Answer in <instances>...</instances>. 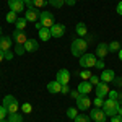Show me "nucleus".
Returning <instances> with one entry per match:
<instances>
[{
  "mask_svg": "<svg viewBox=\"0 0 122 122\" xmlns=\"http://www.w3.org/2000/svg\"><path fill=\"white\" fill-rule=\"evenodd\" d=\"M26 25H28V20L25 18V16H18V20L15 21V26H16V29H20V31H25Z\"/></svg>",
  "mask_w": 122,
  "mask_h": 122,
  "instance_id": "22",
  "label": "nucleus"
},
{
  "mask_svg": "<svg viewBox=\"0 0 122 122\" xmlns=\"http://www.w3.org/2000/svg\"><path fill=\"white\" fill-rule=\"evenodd\" d=\"M13 52H15V56H23V54L26 52V49H25V46H20V44H16Z\"/></svg>",
  "mask_w": 122,
  "mask_h": 122,
  "instance_id": "31",
  "label": "nucleus"
},
{
  "mask_svg": "<svg viewBox=\"0 0 122 122\" xmlns=\"http://www.w3.org/2000/svg\"><path fill=\"white\" fill-rule=\"evenodd\" d=\"M91 103H93V101L88 98V94H80V98L76 99V109L85 112V111H88V109H90Z\"/></svg>",
  "mask_w": 122,
  "mask_h": 122,
  "instance_id": "6",
  "label": "nucleus"
},
{
  "mask_svg": "<svg viewBox=\"0 0 122 122\" xmlns=\"http://www.w3.org/2000/svg\"><path fill=\"white\" fill-rule=\"evenodd\" d=\"M54 23H56V20H54V15L51 11H47V10L41 11V15H39V25L42 28H51Z\"/></svg>",
  "mask_w": 122,
  "mask_h": 122,
  "instance_id": "4",
  "label": "nucleus"
},
{
  "mask_svg": "<svg viewBox=\"0 0 122 122\" xmlns=\"http://www.w3.org/2000/svg\"><path fill=\"white\" fill-rule=\"evenodd\" d=\"M75 31H76V34H78V36H81V38H86V36H88V28H86V25H85V23H76Z\"/></svg>",
  "mask_w": 122,
  "mask_h": 122,
  "instance_id": "21",
  "label": "nucleus"
},
{
  "mask_svg": "<svg viewBox=\"0 0 122 122\" xmlns=\"http://www.w3.org/2000/svg\"><path fill=\"white\" fill-rule=\"evenodd\" d=\"M62 94H70V88H68V85H64L62 86V91H60Z\"/></svg>",
  "mask_w": 122,
  "mask_h": 122,
  "instance_id": "40",
  "label": "nucleus"
},
{
  "mask_svg": "<svg viewBox=\"0 0 122 122\" xmlns=\"http://www.w3.org/2000/svg\"><path fill=\"white\" fill-rule=\"evenodd\" d=\"M121 47H122V44L119 41H112V42H109V52H119Z\"/></svg>",
  "mask_w": 122,
  "mask_h": 122,
  "instance_id": "26",
  "label": "nucleus"
},
{
  "mask_svg": "<svg viewBox=\"0 0 122 122\" xmlns=\"http://www.w3.org/2000/svg\"><path fill=\"white\" fill-rule=\"evenodd\" d=\"M93 103L96 107H103V104H104V98H99V96H96L93 99Z\"/></svg>",
  "mask_w": 122,
  "mask_h": 122,
  "instance_id": "32",
  "label": "nucleus"
},
{
  "mask_svg": "<svg viewBox=\"0 0 122 122\" xmlns=\"http://www.w3.org/2000/svg\"><path fill=\"white\" fill-rule=\"evenodd\" d=\"M107 54H109V44L99 42V44L96 46V57H98V59H104Z\"/></svg>",
  "mask_w": 122,
  "mask_h": 122,
  "instance_id": "14",
  "label": "nucleus"
},
{
  "mask_svg": "<svg viewBox=\"0 0 122 122\" xmlns=\"http://www.w3.org/2000/svg\"><path fill=\"white\" fill-rule=\"evenodd\" d=\"M25 49H26V52H36L39 49L38 41H36V39H28L26 44H25Z\"/></svg>",
  "mask_w": 122,
  "mask_h": 122,
  "instance_id": "19",
  "label": "nucleus"
},
{
  "mask_svg": "<svg viewBox=\"0 0 122 122\" xmlns=\"http://www.w3.org/2000/svg\"><path fill=\"white\" fill-rule=\"evenodd\" d=\"M70 98L76 101V99L80 98V91H78V90H73V91H70Z\"/></svg>",
  "mask_w": 122,
  "mask_h": 122,
  "instance_id": "36",
  "label": "nucleus"
},
{
  "mask_svg": "<svg viewBox=\"0 0 122 122\" xmlns=\"http://www.w3.org/2000/svg\"><path fill=\"white\" fill-rule=\"evenodd\" d=\"M2 106L7 109V112H8V114L18 112V107H20L18 99H16L15 96H11V94H7V96L3 98V103H2Z\"/></svg>",
  "mask_w": 122,
  "mask_h": 122,
  "instance_id": "3",
  "label": "nucleus"
},
{
  "mask_svg": "<svg viewBox=\"0 0 122 122\" xmlns=\"http://www.w3.org/2000/svg\"><path fill=\"white\" fill-rule=\"evenodd\" d=\"M47 91L51 94H57L62 91V85L59 83L57 80H54V81H51V83H47Z\"/></svg>",
  "mask_w": 122,
  "mask_h": 122,
  "instance_id": "17",
  "label": "nucleus"
},
{
  "mask_svg": "<svg viewBox=\"0 0 122 122\" xmlns=\"http://www.w3.org/2000/svg\"><path fill=\"white\" fill-rule=\"evenodd\" d=\"M99 78H101V81H104V83L109 85V83H112V81H114V78H116V73H114V70H111V68H109V70H107V68H104Z\"/></svg>",
  "mask_w": 122,
  "mask_h": 122,
  "instance_id": "15",
  "label": "nucleus"
},
{
  "mask_svg": "<svg viewBox=\"0 0 122 122\" xmlns=\"http://www.w3.org/2000/svg\"><path fill=\"white\" fill-rule=\"evenodd\" d=\"M96 96H99V98H104V96H107L109 94V85L107 83H104V81H99V83L96 85Z\"/></svg>",
  "mask_w": 122,
  "mask_h": 122,
  "instance_id": "13",
  "label": "nucleus"
},
{
  "mask_svg": "<svg viewBox=\"0 0 122 122\" xmlns=\"http://www.w3.org/2000/svg\"><path fill=\"white\" fill-rule=\"evenodd\" d=\"M90 119H91L93 122H106L107 116L104 114L103 109H99V107H94V109H91V112H90Z\"/></svg>",
  "mask_w": 122,
  "mask_h": 122,
  "instance_id": "7",
  "label": "nucleus"
},
{
  "mask_svg": "<svg viewBox=\"0 0 122 122\" xmlns=\"http://www.w3.org/2000/svg\"><path fill=\"white\" fill-rule=\"evenodd\" d=\"M117 101H119V103L122 101V91H117Z\"/></svg>",
  "mask_w": 122,
  "mask_h": 122,
  "instance_id": "45",
  "label": "nucleus"
},
{
  "mask_svg": "<svg viewBox=\"0 0 122 122\" xmlns=\"http://www.w3.org/2000/svg\"><path fill=\"white\" fill-rule=\"evenodd\" d=\"M94 67H96V68L104 70V60H103V59H98V60H96V64H94Z\"/></svg>",
  "mask_w": 122,
  "mask_h": 122,
  "instance_id": "35",
  "label": "nucleus"
},
{
  "mask_svg": "<svg viewBox=\"0 0 122 122\" xmlns=\"http://www.w3.org/2000/svg\"><path fill=\"white\" fill-rule=\"evenodd\" d=\"M16 20H18V13H15V11L10 10L8 13H7V21H8V23H15Z\"/></svg>",
  "mask_w": 122,
  "mask_h": 122,
  "instance_id": "28",
  "label": "nucleus"
},
{
  "mask_svg": "<svg viewBox=\"0 0 122 122\" xmlns=\"http://www.w3.org/2000/svg\"><path fill=\"white\" fill-rule=\"evenodd\" d=\"M111 122H122V117L119 116V114H116V116L111 117Z\"/></svg>",
  "mask_w": 122,
  "mask_h": 122,
  "instance_id": "41",
  "label": "nucleus"
},
{
  "mask_svg": "<svg viewBox=\"0 0 122 122\" xmlns=\"http://www.w3.org/2000/svg\"><path fill=\"white\" fill-rule=\"evenodd\" d=\"M91 75H93V73L90 72V68H83L81 72H78V76H80V78H81L83 81H88V80H90V76H91Z\"/></svg>",
  "mask_w": 122,
  "mask_h": 122,
  "instance_id": "24",
  "label": "nucleus"
},
{
  "mask_svg": "<svg viewBox=\"0 0 122 122\" xmlns=\"http://www.w3.org/2000/svg\"><path fill=\"white\" fill-rule=\"evenodd\" d=\"M3 60H5V52L0 51V62H3Z\"/></svg>",
  "mask_w": 122,
  "mask_h": 122,
  "instance_id": "44",
  "label": "nucleus"
},
{
  "mask_svg": "<svg viewBox=\"0 0 122 122\" xmlns=\"http://www.w3.org/2000/svg\"><path fill=\"white\" fill-rule=\"evenodd\" d=\"M76 116H78V109H76V107H68V109H67V117H68V119L75 121Z\"/></svg>",
  "mask_w": 122,
  "mask_h": 122,
  "instance_id": "27",
  "label": "nucleus"
},
{
  "mask_svg": "<svg viewBox=\"0 0 122 122\" xmlns=\"http://www.w3.org/2000/svg\"><path fill=\"white\" fill-rule=\"evenodd\" d=\"M39 31V39L42 41V42H46V41H49V39L52 38V34H51V28H41V29H38Z\"/></svg>",
  "mask_w": 122,
  "mask_h": 122,
  "instance_id": "20",
  "label": "nucleus"
},
{
  "mask_svg": "<svg viewBox=\"0 0 122 122\" xmlns=\"http://www.w3.org/2000/svg\"><path fill=\"white\" fill-rule=\"evenodd\" d=\"M112 83L116 85L117 88H122V76H116V78H114V81H112Z\"/></svg>",
  "mask_w": 122,
  "mask_h": 122,
  "instance_id": "37",
  "label": "nucleus"
},
{
  "mask_svg": "<svg viewBox=\"0 0 122 122\" xmlns=\"http://www.w3.org/2000/svg\"><path fill=\"white\" fill-rule=\"evenodd\" d=\"M11 49V38L10 36H0V51L7 52Z\"/></svg>",
  "mask_w": 122,
  "mask_h": 122,
  "instance_id": "16",
  "label": "nucleus"
},
{
  "mask_svg": "<svg viewBox=\"0 0 122 122\" xmlns=\"http://www.w3.org/2000/svg\"><path fill=\"white\" fill-rule=\"evenodd\" d=\"M80 94H90L93 91V85L90 83V81H81V83L78 85V88H76Z\"/></svg>",
  "mask_w": 122,
  "mask_h": 122,
  "instance_id": "18",
  "label": "nucleus"
},
{
  "mask_svg": "<svg viewBox=\"0 0 122 122\" xmlns=\"http://www.w3.org/2000/svg\"><path fill=\"white\" fill-rule=\"evenodd\" d=\"M49 3L54 7V8H62L65 5V0H49Z\"/></svg>",
  "mask_w": 122,
  "mask_h": 122,
  "instance_id": "29",
  "label": "nucleus"
},
{
  "mask_svg": "<svg viewBox=\"0 0 122 122\" xmlns=\"http://www.w3.org/2000/svg\"><path fill=\"white\" fill-rule=\"evenodd\" d=\"M39 15H41V10L34 8V7H31V8H28L26 11H25V18L28 20V21H31V23L38 21V20H39Z\"/></svg>",
  "mask_w": 122,
  "mask_h": 122,
  "instance_id": "12",
  "label": "nucleus"
},
{
  "mask_svg": "<svg viewBox=\"0 0 122 122\" xmlns=\"http://www.w3.org/2000/svg\"><path fill=\"white\" fill-rule=\"evenodd\" d=\"M8 7L11 11L15 13H21V11H26V5L23 0H8Z\"/></svg>",
  "mask_w": 122,
  "mask_h": 122,
  "instance_id": "9",
  "label": "nucleus"
},
{
  "mask_svg": "<svg viewBox=\"0 0 122 122\" xmlns=\"http://www.w3.org/2000/svg\"><path fill=\"white\" fill-rule=\"evenodd\" d=\"M23 2H25V5H26V7H29V5H31V0H23Z\"/></svg>",
  "mask_w": 122,
  "mask_h": 122,
  "instance_id": "47",
  "label": "nucleus"
},
{
  "mask_svg": "<svg viewBox=\"0 0 122 122\" xmlns=\"http://www.w3.org/2000/svg\"><path fill=\"white\" fill-rule=\"evenodd\" d=\"M90 121H91V119H90V116H86V114H78L73 122H90Z\"/></svg>",
  "mask_w": 122,
  "mask_h": 122,
  "instance_id": "30",
  "label": "nucleus"
},
{
  "mask_svg": "<svg viewBox=\"0 0 122 122\" xmlns=\"http://www.w3.org/2000/svg\"><path fill=\"white\" fill-rule=\"evenodd\" d=\"M117 114H119V116H121V117H122V104H121V106H119V111H117Z\"/></svg>",
  "mask_w": 122,
  "mask_h": 122,
  "instance_id": "46",
  "label": "nucleus"
},
{
  "mask_svg": "<svg viewBox=\"0 0 122 122\" xmlns=\"http://www.w3.org/2000/svg\"><path fill=\"white\" fill-rule=\"evenodd\" d=\"M78 64H80L81 68H91V67H94V64H96V56L86 52V54H83V56L80 57V62H78Z\"/></svg>",
  "mask_w": 122,
  "mask_h": 122,
  "instance_id": "5",
  "label": "nucleus"
},
{
  "mask_svg": "<svg viewBox=\"0 0 122 122\" xmlns=\"http://www.w3.org/2000/svg\"><path fill=\"white\" fill-rule=\"evenodd\" d=\"M7 114H8V112H7V109H5L3 106H0V121H3Z\"/></svg>",
  "mask_w": 122,
  "mask_h": 122,
  "instance_id": "38",
  "label": "nucleus"
},
{
  "mask_svg": "<svg viewBox=\"0 0 122 122\" xmlns=\"http://www.w3.org/2000/svg\"><path fill=\"white\" fill-rule=\"evenodd\" d=\"M56 80L62 85V86H64V85H68L70 83V72L65 70V68H60V70L57 72V75H56Z\"/></svg>",
  "mask_w": 122,
  "mask_h": 122,
  "instance_id": "10",
  "label": "nucleus"
},
{
  "mask_svg": "<svg viewBox=\"0 0 122 122\" xmlns=\"http://www.w3.org/2000/svg\"><path fill=\"white\" fill-rule=\"evenodd\" d=\"M13 56H15V52H11V51H7V52H5V59H7V60H11Z\"/></svg>",
  "mask_w": 122,
  "mask_h": 122,
  "instance_id": "39",
  "label": "nucleus"
},
{
  "mask_svg": "<svg viewBox=\"0 0 122 122\" xmlns=\"http://www.w3.org/2000/svg\"><path fill=\"white\" fill-rule=\"evenodd\" d=\"M116 10H117V13H119V15H122V0L117 3V8H116Z\"/></svg>",
  "mask_w": 122,
  "mask_h": 122,
  "instance_id": "42",
  "label": "nucleus"
},
{
  "mask_svg": "<svg viewBox=\"0 0 122 122\" xmlns=\"http://www.w3.org/2000/svg\"><path fill=\"white\" fill-rule=\"evenodd\" d=\"M99 80H101V78H99L98 75H91V76H90V80H88V81H90V83L93 85V86H96V85L99 83Z\"/></svg>",
  "mask_w": 122,
  "mask_h": 122,
  "instance_id": "34",
  "label": "nucleus"
},
{
  "mask_svg": "<svg viewBox=\"0 0 122 122\" xmlns=\"http://www.w3.org/2000/svg\"><path fill=\"white\" fill-rule=\"evenodd\" d=\"M21 109H23V112H25V114H29L31 111H33V106H31L29 103H25L23 106H21Z\"/></svg>",
  "mask_w": 122,
  "mask_h": 122,
  "instance_id": "33",
  "label": "nucleus"
},
{
  "mask_svg": "<svg viewBox=\"0 0 122 122\" xmlns=\"http://www.w3.org/2000/svg\"><path fill=\"white\" fill-rule=\"evenodd\" d=\"M47 3H49V0H31V5H29L28 8H31V7H34V8H38V10H41V8H44Z\"/></svg>",
  "mask_w": 122,
  "mask_h": 122,
  "instance_id": "23",
  "label": "nucleus"
},
{
  "mask_svg": "<svg viewBox=\"0 0 122 122\" xmlns=\"http://www.w3.org/2000/svg\"><path fill=\"white\" fill-rule=\"evenodd\" d=\"M8 121L10 122H23V114L20 112H15V114H8Z\"/></svg>",
  "mask_w": 122,
  "mask_h": 122,
  "instance_id": "25",
  "label": "nucleus"
},
{
  "mask_svg": "<svg viewBox=\"0 0 122 122\" xmlns=\"http://www.w3.org/2000/svg\"><path fill=\"white\" fill-rule=\"evenodd\" d=\"M0 36H3V34H2V28H0Z\"/></svg>",
  "mask_w": 122,
  "mask_h": 122,
  "instance_id": "50",
  "label": "nucleus"
},
{
  "mask_svg": "<svg viewBox=\"0 0 122 122\" xmlns=\"http://www.w3.org/2000/svg\"><path fill=\"white\" fill-rule=\"evenodd\" d=\"M117 54H119V59H121V60H122V47H121V51H119Z\"/></svg>",
  "mask_w": 122,
  "mask_h": 122,
  "instance_id": "48",
  "label": "nucleus"
},
{
  "mask_svg": "<svg viewBox=\"0 0 122 122\" xmlns=\"http://www.w3.org/2000/svg\"><path fill=\"white\" fill-rule=\"evenodd\" d=\"M0 122H10V121H8V119H7V121H5V119H3V121H0Z\"/></svg>",
  "mask_w": 122,
  "mask_h": 122,
  "instance_id": "49",
  "label": "nucleus"
},
{
  "mask_svg": "<svg viewBox=\"0 0 122 122\" xmlns=\"http://www.w3.org/2000/svg\"><path fill=\"white\" fill-rule=\"evenodd\" d=\"M72 56L75 57H81L83 54H86V49H88V42H86V39L85 38H76L72 41Z\"/></svg>",
  "mask_w": 122,
  "mask_h": 122,
  "instance_id": "1",
  "label": "nucleus"
},
{
  "mask_svg": "<svg viewBox=\"0 0 122 122\" xmlns=\"http://www.w3.org/2000/svg\"><path fill=\"white\" fill-rule=\"evenodd\" d=\"M119 106H121V103H119L117 99H114V98H107V99L104 101V104H103V111H104V114H106V116L112 117V116H116V114H117Z\"/></svg>",
  "mask_w": 122,
  "mask_h": 122,
  "instance_id": "2",
  "label": "nucleus"
},
{
  "mask_svg": "<svg viewBox=\"0 0 122 122\" xmlns=\"http://www.w3.org/2000/svg\"><path fill=\"white\" fill-rule=\"evenodd\" d=\"M13 41H15V44H20V46H25L26 44V41H28V36H26V33L25 31H20V29H15L13 31Z\"/></svg>",
  "mask_w": 122,
  "mask_h": 122,
  "instance_id": "11",
  "label": "nucleus"
},
{
  "mask_svg": "<svg viewBox=\"0 0 122 122\" xmlns=\"http://www.w3.org/2000/svg\"><path fill=\"white\" fill-rule=\"evenodd\" d=\"M65 3H67V5H70V7H73V5L76 3V0H65Z\"/></svg>",
  "mask_w": 122,
  "mask_h": 122,
  "instance_id": "43",
  "label": "nucleus"
},
{
  "mask_svg": "<svg viewBox=\"0 0 122 122\" xmlns=\"http://www.w3.org/2000/svg\"><path fill=\"white\" fill-rule=\"evenodd\" d=\"M51 34H52V38H62L64 34H65V25H62V23H54L52 26H51Z\"/></svg>",
  "mask_w": 122,
  "mask_h": 122,
  "instance_id": "8",
  "label": "nucleus"
}]
</instances>
